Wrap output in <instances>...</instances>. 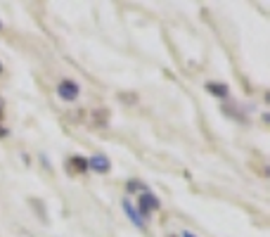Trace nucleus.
<instances>
[{"instance_id": "obj_1", "label": "nucleus", "mask_w": 270, "mask_h": 237, "mask_svg": "<svg viewBox=\"0 0 270 237\" xmlns=\"http://www.w3.org/2000/svg\"><path fill=\"white\" fill-rule=\"evenodd\" d=\"M154 209H159V199L154 197L149 190L140 192V197H137V211H140V216L147 221V216H149V213H152Z\"/></svg>"}, {"instance_id": "obj_2", "label": "nucleus", "mask_w": 270, "mask_h": 237, "mask_svg": "<svg viewBox=\"0 0 270 237\" xmlns=\"http://www.w3.org/2000/svg\"><path fill=\"white\" fill-rule=\"evenodd\" d=\"M79 92H81V86L71 79H64L57 86V95H59L62 100H67V102H74V100L79 97Z\"/></svg>"}, {"instance_id": "obj_3", "label": "nucleus", "mask_w": 270, "mask_h": 237, "mask_svg": "<svg viewBox=\"0 0 270 237\" xmlns=\"http://www.w3.org/2000/svg\"><path fill=\"white\" fill-rule=\"evenodd\" d=\"M121 207H123V211H126V216L131 218V223L137 225V228H145V223H147V221H145V218L140 216V211H137V209L133 207V202H131V199H123Z\"/></svg>"}, {"instance_id": "obj_4", "label": "nucleus", "mask_w": 270, "mask_h": 237, "mask_svg": "<svg viewBox=\"0 0 270 237\" xmlns=\"http://www.w3.org/2000/svg\"><path fill=\"white\" fill-rule=\"evenodd\" d=\"M88 169H93L97 173H107L111 169V161H109L105 154H95V157L88 159Z\"/></svg>"}, {"instance_id": "obj_5", "label": "nucleus", "mask_w": 270, "mask_h": 237, "mask_svg": "<svg viewBox=\"0 0 270 237\" xmlns=\"http://www.w3.org/2000/svg\"><path fill=\"white\" fill-rule=\"evenodd\" d=\"M206 90L211 92V95H214V97H228L230 95V88L228 86H225V83H214V81H209V83H206Z\"/></svg>"}, {"instance_id": "obj_6", "label": "nucleus", "mask_w": 270, "mask_h": 237, "mask_svg": "<svg viewBox=\"0 0 270 237\" xmlns=\"http://www.w3.org/2000/svg\"><path fill=\"white\" fill-rule=\"evenodd\" d=\"M69 171H71V173L88 171V159H85V157H71V159H69Z\"/></svg>"}, {"instance_id": "obj_7", "label": "nucleus", "mask_w": 270, "mask_h": 237, "mask_svg": "<svg viewBox=\"0 0 270 237\" xmlns=\"http://www.w3.org/2000/svg\"><path fill=\"white\" fill-rule=\"evenodd\" d=\"M126 187H128V192H145V190H147V187L140 183V180H128Z\"/></svg>"}, {"instance_id": "obj_8", "label": "nucleus", "mask_w": 270, "mask_h": 237, "mask_svg": "<svg viewBox=\"0 0 270 237\" xmlns=\"http://www.w3.org/2000/svg\"><path fill=\"white\" fill-rule=\"evenodd\" d=\"M180 237H197L192 230H185V233H180Z\"/></svg>"}, {"instance_id": "obj_9", "label": "nucleus", "mask_w": 270, "mask_h": 237, "mask_svg": "<svg viewBox=\"0 0 270 237\" xmlns=\"http://www.w3.org/2000/svg\"><path fill=\"white\" fill-rule=\"evenodd\" d=\"M2 117H5V105H2V100H0V121H2Z\"/></svg>"}, {"instance_id": "obj_10", "label": "nucleus", "mask_w": 270, "mask_h": 237, "mask_svg": "<svg viewBox=\"0 0 270 237\" xmlns=\"http://www.w3.org/2000/svg\"><path fill=\"white\" fill-rule=\"evenodd\" d=\"M5 135H7V128H2V126H0V138H5Z\"/></svg>"}, {"instance_id": "obj_11", "label": "nucleus", "mask_w": 270, "mask_h": 237, "mask_svg": "<svg viewBox=\"0 0 270 237\" xmlns=\"http://www.w3.org/2000/svg\"><path fill=\"white\" fill-rule=\"evenodd\" d=\"M0 74H2V62H0Z\"/></svg>"}, {"instance_id": "obj_12", "label": "nucleus", "mask_w": 270, "mask_h": 237, "mask_svg": "<svg viewBox=\"0 0 270 237\" xmlns=\"http://www.w3.org/2000/svg\"><path fill=\"white\" fill-rule=\"evenodd\" d=\"M0 31H2V22H0Z\"/></svg>"}]
</instances>
